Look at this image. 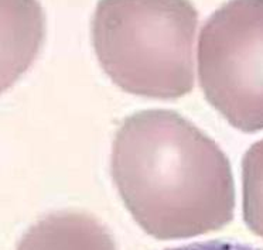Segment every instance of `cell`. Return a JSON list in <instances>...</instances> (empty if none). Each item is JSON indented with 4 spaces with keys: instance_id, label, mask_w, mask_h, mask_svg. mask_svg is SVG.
<instances>
[{
    "instance_id": "1",
    "label": "cell",
    "mask_w": 263,
    "mask_h": 250,
    "mask_svg": "<svg viewBox=\"0 0 263 250\" xmlns=\"http://www.w3.org/2000/svg\"><path fill=\"white\" fill-rule=\"evenodd\" d=\"M110 170L127 210L153 238L200 236L234 219L228 157L177 112L150 109L125 119L115 136Z\"/></svg>"
},
{
    "instance_id": "3",
    "label": "cell",
    "mask_w": 263,
    "mask_h": 250,
    "mask_svg": "<svg viewBox=\"0 0 263 250\" xmlns=\"http://www.w3.org/2000/svg\"><path fill=\"white\" fill-rule=\"evenodd\" d=\"M198 75L206 101L235 129L263 130V0H229L206 20Z\"/></svg>"
},
{
    "instance_id": "5",
    "label": "cell",
    "mask_w": 263,
    "mask_h": 250,
    "mask_svg": "<svg viewBox=\"0 0 263 250\" xmlns=\"http://www.w3.org/2000/svg\"><path fill=\"white\" fill-rule=\"evenodd\" d=\"M243 221L263 238V139L252 144L242 160Z\"/></svg>"
},
{
    "instance_id": "6",
    "label": "cell",
    "mask_w": 263,
    "mask_h": 250,
    "mask_svg": "<svg viewBox=\"0 0 263 250\" xmlns=\"http://www.w3.org/2000/svg\"><path fill=\"white\" fill-rule=\"evenodd\" d=\"M167 250H263L249 244L236 243V242H225V240H206V242H197V243L185 244L181 247Z\"/></svg>"
},
{
    "instance_id": "2",
    "label": "cell",
    "mask_w": 263,
    "mask_h": 250,
    "mask_svg": "<svg viewBox=\"0 0 263 250\" xmlns=\"http://www.w3.org/2000/svg\"><path fill=\"white\" fill-rule=\"evenodd\" d=\"M197 26L190 0H99L92 41L101 67L120 89L177 99L194 88Z\"/></svg>"
},
{
    "instance_id": "4",
    "label": "cell",
    "mask_w": 263,
    "mask_h": 250,
    "mask_svg": "<svg viewBox=\"0 0 263 250\" xmlns=\"http://www.w3.org/2000/svg\"><path fill=\"white\" fill-rule=\"evenodd\" d=\"M16 250H116V244L95 216L65 209L43 216L31 225Z\"/></svg>"
}]
</instances>
